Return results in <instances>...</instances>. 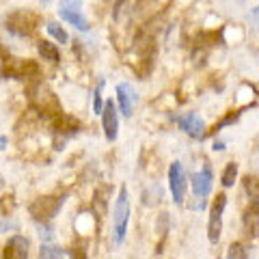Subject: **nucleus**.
<instances>
[{
  "mask_svg": "<svg viewBox=\"0 0 259 259\" xmlns=\"http://www.w3.org/2000/svg\"><path fill=\"white\" fill-rule=\"evenodd\" d=\"M117 102H119V108L125 117H130L136 108V102H139V95H136L134 87H130L127 82H121L117 87Z\"/></svg>",
  "mask_w": 259,
  "mask_h": 259,
  "instance_id": "nucleus-11",
  "label": "nucleus"
},
{
  "mask_svg": "<svg viewBox=\"0 0 259 259\" xmlns=\"http://www.w3.org/2000/svg\"><path fill=\"white\" fill-rule=\"evenodd\" d=\"M216 149H218V151L225 149V145H223V143H214V151H216Z\"/></svg>",
  "mask_w": 259,
  "mask_h": 259,
  "instance_id": "nucleus-27",
  "label": "nucleus"
},
{
  "mask_svg": "<svg viewBox=\"0 0 259 259\" xmlns=\"http://www.w3.org/2000/svg\"><path fill=\"white\" fill-rule=\"evenodd\" d=\"M0 188H3V180H0Z\"/></svg>",
  "mask_w": 259,
  "mask_h": 259,
  "instance_id": "nucleus-28",
  "label": "nucleus"
},
{
  "mask_svg": "<svg viewBox=\"0 0 259 259\" xmlns=\"http://www.w3.org/2000/svg\"><path fill=\"white\" fill-rule=\"evenodd\" d=\"M3 74L15 80H30L39 76V65L28 59H7L3 65Z\"/></svg>",
  "mask_w": 259,
  "mask_h": 259,
  "instance_id": "nucleus-5",
  "label": "nucleus"
},
{
  "mask_svg": "<svg viewBox=\"0 0 259 259\" xmlns=\"http://www.w3.org/2000/svg\"><path fill=\"white\" fill-rule=\"evenodd\" d=\"M236 177H238V164L236 162H229V164L225 166V171H223V177H221L225 188H231L233 182H236Z\"/></svg>",
  "mask_w": 259,
  "mask_h": 259,
  "instance_id": "nucleus-19",
  "label": "nucleus"
},
{
  "mask_svg": "<svg viewBox=\"0 0 259 259\" xmlns=\"http://www.w3.org/2000/svg\"><path fill=\"white\" fill-rule=\"evenodd\" d=\"M3 259H28V240L24 236H11L5 244Z\"/></svg>",
  "mask_w": 259,
  "mask_h": 259,
  "instance_id": "nucleus-12",
  "label": "nucleus"
},
{
  "mask_svg": "<svg viewBox=\"0 0 259 259\" xmlns=\"http://www.w3.org/2000/svg\"><path fill=\"white\" fill-rule=\"evenodd\" d=\"M63 250L54 244H41L39 248V259H63Z\"/></svg>",
  "mask_w": 259,
  "mask_h": 259,
  "instance_id": "nucleus-20",
  "label": "nucleus"
},
{
  "mask_svg": "<svg viewBox=\"0 0 259 259\" xmlns=\"http://www.w3.org/2000/svg\"><path fill=\"white\" fill-rule=\"evenodd\" d=\"M236 119H238V112H236V115H233V112H229V115H227L225 119H221V121H218V123L214 125V132H218V130H223L225 125H229L231 121H236Z\"/></svg>",
  "mask_w": 259,
  "mask_h": 259,
  "instance_id": "nucleus-23",
  "label": "nucleus"
},
{
  "mask_svg": "<svg viewBox=\"0 0 259 259\" xmlns=\"http://www.w3.org/2000/svg\"><path fill=\"white\" fill-rule=\"evenodd\" d=\"M227 259H248V250L242 242H233L227 250Z\"/></svg>",
  "mask_w": 259,
  "mask_h": 259,
  "instance_id": "nucleus-21",
  "label": "nucleus"
},
{
  "mask_svg": "<svg viewBox=\"0 0 259 259\" xmlns=\"http://www.w3.org/2000/svg\"><path fill=\"white\" fill-rule=\"evenodd\" d=\"M125 5H127V0H117V3H115V11H112V18L119 20L121 13H123V9H125Z\"/></svg>",
  "mask_w": 259,
  "mask_h": 259,
  "instance_id": "nucleus-25",
  "label": "nucleus"
},
{
  "mask_svg": "<svg viewBox=\"0 0 259 259\" xmlns=\"http://www.w3.org/2000/svg\"><path fill=\"white\" fill-rule=\"evenodd\" d=\"M69 259H87V250L82 246H74L69 250Z\"/></svg>",
  "mask_w": 259,
  "mask_h": 259,
  "instance_id": "nucleus-24",
  "label": "nucleus"
},
{
  "mask_svg": "<svg viewBox=\"0 0 259 259\" xmlns=\"http://www.w3.org/2000/svg\"><path fill=\"white\" fill-rule=\"evenodd\" d=\"M102 87H104V82H100V87L95 89V95H93V112H95V115H102V110H104V102H102Z\"/></svg>",
  "mask_w": 259,
  "mask_h": 259,
  "instance_id": "nucleus-22",
  "label": "nucleus"
},
{
  "mask_svg": "<svg viewBox=\"0 0 259 259\" xmlns=\"http://www.w3.org/2000/svg\"><path fill=\"white\" fill-rule=\"evenodd\" d=\"M250 22H253V26L259 30V7H255V9L250 11Z\"/></svg>",
  "mask_w": 259,
  "mask_h": 259,
  "instance_id": "nucleus-26",
  "label": "nucleus"
},
{
  "mask_svg": "<svg viewBox=\"0 0 259 259\" xmlns=\"http://www.w3.org/2000/svg\"><path fill=\"white\" fill-rule=\"evenodd\" d=\"M37 52H39V56H41L44 61H48V63H59V61H61V50L56 48V44L48 41V39H44V41L37 44Z\"/></svg>",
  "mask_w": 259,
  "mask_h": 259,
  "instance_id": "nucleus-15",
  "label": "nucleus"
},
{
  "mask_svg": "<svg viewBox=\"0 0 259 259\" xmlns=\"http://www.w3.org/2000/svg\"><path fill=\"white\" fill-rule=\"evenodd\" d=\"M59 18L65 20V22H69L71 26H76L78 30H89L91 28V24H89V20L84 18V13L82 9H61L59 7Z\"/></svg>",
  "mask_w": 259,
  "mask_h": 259,
  "instance_id": "nucleus-14",
  "label": "nucleus"
},
{
  "mask_svg": "<svg viewBox=\"0 0 259 259\" xmlns=\"http://www.w3.org/2000/svg\"><path fill=\"white\" fill-rule=\"evenodd\" d=\"M30 100L32 104L44 112V115H50V117H56V115H61V106H59V100L54 97V93L50 91L48 87L44 84H37V87H32V91H30Z\"/></svg>",
  "mask_w": 259,
  "mask_h": 259,
  "instance_id": "nucleus-6",
  "label": "nucleus"
},
{
  "mask_svg": "<svg viewBox=\"0 0 259 259\" xmlns=\"http://www.w3.org/2000/svg\"><path fill=\"white\" fill-rule=\"evenodd\" d=\"M168 186H171V194H173V201L177 205L184 203L186 199V186H188V177H186V171L182 166V162H171L168 166Z\"/></svg>",
  "mask_w": 259,
  "mask_h": 259,
  "instance_id": "nucleus-7",
  "label": "nucleus"
},
{
  "mask_svg": "<svg viewBox=\"0 0 259 259\" xmlns=\"http://www.w3.org/2000/svg\"><path fill=\"white\" fill-rule=\"evenodd\" d=\"M78 127H80V123H78L74 117L63 115V112L54 117V130H56V132H69V134H74V132H78Z\"/></svg>",
  "mask_w": 259,
  "mask_h": 259,
  "instance_id": "nucleus-16",
  "label": "nucleus"
},
{
  "mask_svg": "<svg viewBox=\"0 0 259 259\" xmlns=\"http://www.w3.org/2000/svg\"><path fill=\"white\" fill-rule=\"evenodd\" d=\"M177 123H180V127L190 136V139H203L205 136L203 119H201L199 115H194V112H184V115L177 119Z\"/></svg>",
  "mask_w": 259,
  "mask_h": 259,
  "instance_id": "nucleus-10",
  "label": "nucleus"
},
{
  "mask_svg": "<svg viewBox=\"0 0 259 259\" xmlns=\"http://www.w3.org/2000/svg\"><path fill=\"white\" fill-rule=\"evenodd\" d=\"M7 30H11L13 35H18V37H28L32 30L37 28V24H39V18L35 13H30L26 9H18V11H13L7 15Z\"/></svg>",
  "mask_w": 259,
  "mask_h": 259,
  "instance_id": "nucleus-3",
  "label": "nucleus"
},
{
  "mask_svg": "<svg viewBox=\"0 0 259 259\" xmlns=\"http://www.w3.org/2000/svg\"><path fill=\"white\" fill-rule=\"evenodd\" d=\"M190 186H192L194 197H199V199L209 197V192H212V171H209V166L192 173L190 175Z\"/></svg>",
  "mask_w": 259,
  "mask_h": 259,
  "instance_id": "nucleus-9",
  "label": "nucleus"
},
{
  "mask_svg": "<svg viewBox=\"0 0 259 259\" xmlns=\"http://www.w3.org/2000/svg\"><path fill=\"white\" fill-rule=\"evenodd\" d=\"M242 186H244V192L248 194L250 203H259V177L246 175L244 180H242Z\"/></svg>",
  "mask_w": 259,
  "mask_h": 259,
  "instance_id": "nucleus-17",
  "label": "nucleus"
},
{
  "mask_svg": "<svg viewBox=\"0 0 259 259\" xmlns=\"http://www.w3.org/2000/svg\"><path fill=\"white\" fill-rule=\"evenodd\" d=\"M102 127H104V134H106V141H117L119 136V112L115 102H106L104 104V110H102Z\"/></svg>",
  "mask_w": 259,
  "mask_h": 259,
  "instance_id": "nucleus-8",
  "label": "nucleus"
},
{
  "mask_svg": "<svg viewBox=\"0 0 259 259\" xmlns=\"http://www.w3.org/2000/svg\"><path fill=\"white\" fill-rule=\"evenodd\" d=\"M130 214H132L130 194H127L125 186H121L117 199H115V207H112V227H115V242L117 244H121V242L125 240L127 225H130Z\"/></svg>",
  "mask_w": 259,
  "mask_h": 259,
  "instance_id": "nucleus-1",
  "label": "nucleus"
},
{
  "mask_svg": "<svg viewBox=\"0 0 259 259\" xmlns=\"http://www.w3.org/2000/svg\"><path fill=\"white\" fill-rule=\"evenodd\" d=\"M225 207H227V194L218 192L212 207H209V221H207V240L212 242V244H218V240H221Z\"/></svg>",
  "mask_w": 259,
  "mask_h": 259,
  "instance_id": "nucleus-4",
  "label": "nucleus"
},
{
  "mask_svg": "<svg viewBox=\"0 0 259 259\" xmlns=\"http://www.w3.org/2000/svg\"><path fill=\"white\" fill-rule=\"evenodd\" d=\"M242 223H244V233L248 238H255L259 233V203H250L246 207L244 216H242Z\"/></svg>",
  "mask_w": 259,
  "mask_h": 259,
  "instance_id": "nucleus-13",
  "label": "nucleus"
},
{
  "mask_svg": "<svg viewBox=\"0 0 259 259\" xmlns=\"http://www.w3.org/2000/svg\"><path fill=\"white\" fill-rule=\"evenodd\" d=\"M65 199L67 194H52V197H39L28 205L30 216L35 218L37 223L48 225L50 221H54V216L61 212V207L65 205Z\"/></svg>",
  "mask_w": 259,
  "mask_h": 259,
  "instance_id": "nucleus-2",
  "label": "nucleus"
},
{
  "mask_svg": "<svg viewBox=\"0 0 259 259\" xmlns=\"http://www.w3.org/2000/svg\"><path fill=\"white\" fill-rule=\"evenodd\" d=\"M46 28H48V32L56 39L59 44H67L69 41V35H67V30H65L61 24H56V22H48L46 24Z\"/></svg>",
  "mask_w": 259,
  "mask_h": 259,
  "instance_id": "nucleus-18",
  "label": "nucleus"
}]
</instances>
